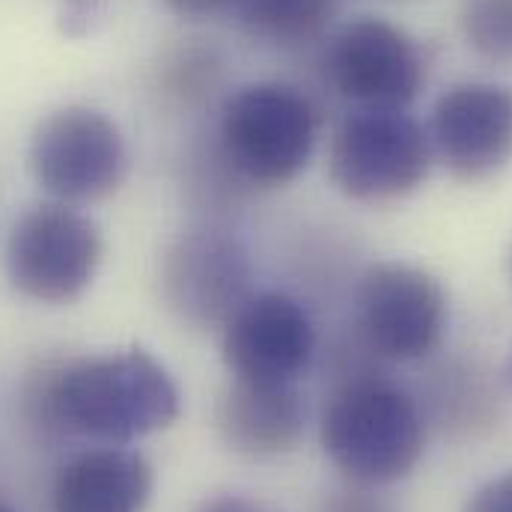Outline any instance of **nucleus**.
Listing matches in <instances>:
<instances>
[{
  "mask_svg": "<svg viewBox=\"0 0 512 512\" xmlns=\"http://www.w3.org/2000/svg\"><path fill=\"white\" fill-rule=\"evenodd\" d=\"M432 152L459 179H486L512 158V90L492 81L450 87L432 108Z\"/></svg>",
  "mask_w": 512,
  "mask_h": 512,
  "instance_id": "obj_11",
  "label": "nucleus"
},
{
  "mask_svg": "<svg viewBox=\"0 0 512 512\" xmlns=\"http://www.w3.org/2000/svg\"><path fill=\"white\" fill-rule=\"evenodd\" d=\"M0 512H12V510H9V507H3V504H0Z\"/></svg>",
  "mask_w": 512,
  "mask_h": 512,
  "instance_id": "obj_22",
  "label": "nucleus"
},
{
  "mask_svg": "<svg viewBox=\"0 0 512 512\" xmlns=\"http://www.w3.org/2000/svg\"><path fill=\"white\" fill-rule=\"evenodd\" d=\"M459 30L483 60L512 63V0H465Z\"/></svg>",
  "mask_w": 512,
  "mask_h": 512,
  "instance_id": "obj_16",
  "label": "nucleus"
},
{
  "mask_svg": "<svg viewBox=\"0 0 512 512\" xmlns=\"http://www.w3.org/2000/svg\"><path fill=\"white\" fill-rule=\"evenodd\" d=\"M331 90L358 111H405L426 84V54L387 18L358 15L340 24L322 57Z\"/></svg>",
  "mask_w": 512,
  "mask_h": 512,
  "instance_id": "obj_6",
  "label": "nucleus"
},
{
  "mask_svg": "<svg viewBox=\"0 0 512 512\" xmlns=\"http://www.w3.org/2000/svg\"><path fill=\"white\" fill-rule=\"evenodd\" d=\"M429 167V131L405 111L355 108L331 137V182L361 203H384L417 191L429 176Z\"/></svg>",
  "mask_w": 512,
  "mask_h": 512,
  "instance_id": "obj_4",
  "label": "nucleus"
},
{
  "mask_svg": "<svg viewBox=\"0 0 512 512\" xmlns=\"http://www.w3.org/2000/svg\"><path fill=\"white\" fill-rule=\"evenodd\" d=\"M27 417L60 435L131 444L167 429L182 408L170 373L143 349L45 367L27 384Z\"/></svg>",
  "mask_w": 512,
  "mask_h": 512,
  "instance_id": "obj_1",
  "label": "nucleus"
},
{
  "mask_svg": "<svg viewBox=\"0 0 512 512\" xmlns=\"http://www.w3.org/2000/svg\"><path fill=\"white\" fill-rule=\"evenodd\" d=\"M33 179L66 206L111 197L128 173L126 137L96 108L69 105L48 114L30 137Z\"/></svg>",
  "mask_w": 512,
  "mask_h": 512,
  "instance_id": "obj_5",
  "label": "nucleus"
},
{
  "mask_svg": "<svg viewBox=\"0 0 512 512\" xmlns=\"http://www.w3.org/2000/svg\"><path fill=\"white\" fill-rule=\"evenodd\" d=\"M462 512H512V471L483 483Z\"/></svg>",
  "mask_w": 512,
  "mask_h": 512,
  "instance_id": "obj_17",
  "label": "nucleus"
},
{
  "mask_svg": "<svg viewBox=\"0 0 512 512\" xmlns=\"http://www.w3.org/2000/svg\"><path fill=\"white\" fill-rule=\"evenodd\" d=\"M105 256L99 227L66 203L24 212L6 242L12 286L42 304H69L93 283Z\"/></svg>",
  "mask_w": 512,
  "mask_h": 512,
  "instance_id": "obj_7",
  "label": "nucleus"
},
{
  "mask_svg": "<svg viewBox=\"0 0 512 512\" xmlns=\"http://www.w3.org/2000/svg\"><path fill=\"white\" fill-rule=\"evenodd\" d=\"M221 355L239 382L295 384L316 355V328L283 292L248 295L224 322Z\"/></svg>",
  "mask_w": 512,
  "mask_h": 512,
  "instance_id": "obj_9",
  "label": "nucleus"
},
{
  "mask_svg": "<svg viewBox=\"0 0 512 512\" xmlns=\"http://www.w3.org/2000/svg\"><path fill=\"white\" fill-rule=\"evenodd\" d=\"M426 426L417 402L384 379H352L322 414L328 459L361 486H387L414 471L423 456Z\"/></svg>",
  "mask_w": 512,
  "mask_h": 512,
  "instance_id": "obj_3",
  "label": "nucleus"
},
{
  "mask_svg": "<svg viewBox=\"0 0 512 512\" xmlns=\"http://www.w3.org/2000/svg\"><path fill=\"white\" fill-rule=\"evenodd\" d=\"M221 78V57L212 45H185L164 60L161 90L179 105L203 102Z\"/></svg>",
  "mask_w": 512,
  "mask_h": 512,
  "instance_id": "obj_15",
  "label": "nucleus"
},
{
  "mask_svg": "<svg viewBox=\"0 0 512 512\" xmlns=\"http://www.w3.org/2000/svg\"><path fill=\"white\" fill-rule=\"evenodd\" d=\"M322 512H396L387 501L367 492H340L325 501Z\"/></svg>",
  "mask_w": 512,
  "mask_h": 512,
  "instance_id": "obj_19",
  "label": "nucleus"
},
{
  "mask_svg": "<svg viewBox=\"0 0 512 512\" xmlns=\"http://www.w3.org/2000/svg\"><path fill=\"white\" fill-rule=\"evenodd\" d=\"M510 271H512V251H510Z\"/></svg>",
  "mask_w": 512,
  "mask_h": 512,
  "instance_id": "obj_23",
  "label": "nucleus"
},
{
  "mask_svg": "<svg viewBox=\"0 0 512 512\" xmlns=\"http://www.w3.org/2000/svg\"><path fill=\"white\" fill-rule=\"evenodd\" d=\"M319 114L310 96L283 81H256L230 93L215 128V152L239 185H289L313 158Z\"/></svg>",
  "mask_w": 512,
  "mask_h": 512,
  "instance_id": "obj_2",
  "label": "nucleus"
},
{
  "mask_svg": "<svg viewBox=\"0 0 512 512\" xmlns=\"http://www.w3.org/2000/svg\"><path fill=\"white\" fill-rule=\"evenodd\" d=\"M307 408L295 384L233 379L218 402V429L230 450L248 459L292 453L304 438Z\"/></svg>",
  "mask_w": 512,
  "mask_h": 512,
  "instance_id": "obj_13",
  "label": "nucleus"
},
{
  "mask_svg": "<svg viewBox=\"0 0 512 512\" xmlns=\"http://www.w3.org/2000/svg\"><path fill=\"white\" fill-rule=\"evenodd\" d=\"M337 6L340 0H236L233 12L254 39L301 48L328 30Z\"/></svg>",
  "mask_w": 512,
  "mask_h": 512,
  "instance_id": "obj_14",
  "label": "nucleus"
},
{
  "mask_svg": "<svg viewBox=\"0 0 512 512\" xmlns=\"http://www.w3.org/2000/svg\"><path fill=\"white\" fill-rule=\"evenodd\" d=\"M507 382L512 384V355H510V364H507Z\"/></svg>",
  "mask_w": 512,
  "mask_h": 512,
  "instance_id": "obj_21",
  "label": "nucleus"
},
{
  "mask_svg": "<svg viewBox=\"0 0 512 512\" xmlns=\"http://www.w3.org/2000/svg\"><path fill=\"white\" fill-rule=\"evenodd\" d=\"M197 512H268L265 507H259L254 501H248V498H215V501H209L206 507H200Z\"/></svg>",
  "mask_w": 512,
  "mask_h": 512,
  "instance_id": "obj_20",
  "label": "nucleus"
},
{
  "mask_svg": "<svg viewBox=\"0 0 512 512\" xmlns=\"http://www.w3.org/2000/svg\"><path fill=\"white\" fill-rule=\"evenodd\" d=\"M251 256L227 230H191L164 256L161 286L170 310L194 325L215 328L251 295Z\"/></svg>",
  "mask_w": 512,
  "mask_h": 512,
  "instance_id": "obj_10",
  "label": "nucleus"
},
{
  "mask_svg": "<svg viewBox=\"0 0 512 512\" xmlns=\"http://www.w3.org/2000/svg\"><path fill=\"white\" fill-rule=\"evenodd\" d=\"M170 12H176L179 18L188 21H206V18H218L224 12H233L236 0H164Z\"/></svg>",
  "mask_w": 512,
  "mask_h": 512,
  "instance_id": "obj_18",
  "label": "nucleus"
},
{
  "mask_svg": "<svg viewBox=\"0 0 512 512\" xmlns=\"http://www.w3.org/2000/svg\"><path fill=\"white\" fill-rule=\"evenodd\" d=\"M447 331V292L423 268L376 262L358 286V334L382 361H420L432 355Z\"/></svg>",
  "mask_w": 512,
  "mask_h": 512,
  "instance_id": "obj_8",
  "label": "nucleus"
},
{
  "mask_svg": "<svg viewBox=\"0 0 512 512\" xmlns=\"http://www.w3.org/2000/svg\"><path fill=\"white\" fill-rule=\"evenodd\" d=\"M155 474L146 456L102 444L72 456L54 477L51 512H143Z\"/></svg>",
  "mask_w": 512,
  "mask_h": 512,
  "instance_id": "obj_12",
  "label": "nucleus"
}]
</instances>
